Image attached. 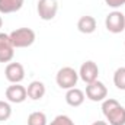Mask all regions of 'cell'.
Segmentation results:
<instances>
[{
    "label": "cell",
    "instance_id": "12",
    "mask_svg": "<svg viewBox=\"0 0 125 125\" xmlns=\"http://www.w3.org/2000/svg\"><path fill=\"white\" fill-rule=\"evenodd\" d=\"M96 26H97L96 25V19L93 16H90V15H84V16H82L77 21V29H79V32L86 33V35L93 33L96 31Z\"/></svg>",
    "mask_w": 125,
    "mask_h": 125
},
{
    "label": "cell",
    "instance_id": "18",
    "mask_svg": "<svg viewBox=\"0 0 125 125\" xmlns=\"http://www.w3.org/2000/svg\"><path fill=\"white\" fill-rule=\"evenodd\" d=\"M50 125H74V122H73V119H71L70 116H67V115H57V116L51 121Z\"/></svg>",
    "mask_w": 125,
    "mask_h": 125
},
{
    "label": "cell",
    "instance_id": "21",
    "mask_svg": "<svg viewBox=\"0 0 125 125\" xmlns=\"http://www.w3.org/2000/svg\"><path fill=\"white\" fill-rule=\"evenodd\" d=\"M1 26H3V19H1V16H0V29H1Z\"/></svg>",
    "mask_w": 125,
    "mask_h": 125
},
{
    "label": "cell",
    "instance_id": "8",
    "mask_svg": "<svg viewBox=\"0 0 125 125\" xmlns=\"http://www.w3.org/2000/svg\"><path fill=\"white\" fill-rule=\"evenodd\" d=\"M15 55V47L9 33L0 32V62H10Z\"/></svg>",
    "mask_w": 125,
    "mask_h": 125
},
{
    "label": "cell",
    "instance_id": "16",
    "mask_svg": "<svg viewBox=\"0 0 125 125\" xmlns=\"http://www.w3.org/2000/svg\"><path fill=\"white\" fill-rule=\"evenodd\" d=\"M114 84L116 89L125 90V67H119L114 73Z\"/></svg>",
    "mask_w": 125,
    "mask_h": 125
},
{
    "label": "cell",
    "instance_id": "20",
    "mask_svg": "<svg viewBox=\"0 0 125 125\" xmlns=\"http://www.w3.org/2000/svg\"><path fill=\"white\" fill-rule=\"evenodd\" d=\"M92 125H109V124H108L106 121H94Z\"/></svg>",
    "mask_w": 125,
    "mask_h": 125
},
{
    "label": "cell",
    "instance_id": "13",
    "mask_svg": "<svg viewBox=\"0 0 125 125\" xmlns=\"http://www.w3.org/2000/svg\"><path fill=\"white\" fill-rule=\"evenodd\" d=\"M26 93H28V97L32 99V100H39L44 97L45 94V84L39 80H33L29 83L28 89H26Z\"/></svg>",
    "mask_w": 125,
    "mask_h": 125
},
{
    "label": "cell",
    "instance_id": "17",
    "mask_svg": "<svg viewBox=\"0 0 125 125\" xmlns=\"http://www.w3.org/2000/svg\"><path fill=\"white\" fill-rule=\"evenodd\" d=\"M12 115V106L9 102L0 100V121H7Z\"/></svg>",
    "mask_w": 125,
    "mask_h": 125
},
{
    "label": "cell",
    "instance_id": "9",
    "mask_svg": "<svg viewBox=\"0 0 125 125\" xmlns=\"http://www.w3.org/2000/svg\"><path fill=\"white\" fill-rule=\"evenodd\" d=\"M4 77L7 82L13 83H21L25 79V68L21 62H9L4 68Z\"/></svg>",
    "mask_w": 125,
    "mask_h": 125
},
{
    "label": "cell",
    "instance_id": "1",
    "mask_svg": "<svg viewBox=\"0 0 125 125\" xmlns=\"http://www.w3.org/2000/svg\"><path fill=\"white\" fill-rule=\"evenodd\" d=\"M102 112L109 125H125V108L116 99H105L102 103Z\"/></svg>",
    "mask_w": 125,
    "mask_h": 125
},
{
    "label": "cell",
    "instance_id": "2",
    "mask_svg": "<svg viewBox=\"0 0 125 125\" xmlns=\"http://www.w3.org/2000/svg\"><path fill=\"white\" fill-rule=\"evenodd\" d=\"M15 48H28L36 39V33L31 28H18L9 33Z\"/></svg>",
    "mask_w": 125,
    "mask_h": 125
},
{
    "label": "cell",
    "instance_id": "5",
    "mask_svg": "<svg viewBox=\"0 0 125 125\" xmlns=\"http://www.w3.org/2000/svg\"><path fill=\"white\" fill-rule=\"evenodd\" d=\"M36 12L42 21H52L58 12V1L57 0H38Z\"/></svg>",
    "mask_w": 125,
    "mask_h": 125
},
{
    "label": "cell",
    "instance_id": "19",
    "mask_svg": "<svg viewBox=\"0 0 125 125\" xmlns=\"http://www.w3.org/2000/svg\"><path fill=\"white\" fill-rule=\"evenodd\" d=\"M106 6L112 7V9H118V7H122L125 6V0H105Z\"/></svg>",
    "mask_w": 125,
    "mask_h": 125
},
{
    "label": "cell",
    "instance_id": "15",
    "mask_svg": "<svg viewBox=\"0 0 125 125\" xmlns=\"http://www.w3.org/2000/svg\"><path fill=\"white\" fill-rule=\"evenodd\" d=\"M28 125H48L47 115L41 111H35L28 116Z\"/></svg>",
    "mask_w": 125,
    "mask_h": 125
},
{
    "label": "cell",
    "instance_id": "10",
    "mask_svg": "<svg viewBox=\"0 0 125 125\" xmlns=\"http://www.w3.org/2000/svg\"><path fill=\"white\" fill-rule=\"evenodd\" d=\"M28 97L26 87H23L21 83H13L6 89V99L10 103H22Z\"/></svg>",
    "mask_w": 125,
    "mask_h": 125
},
{
    "label": "cell",
    "instance_id": "11",
    "mask_svg": "<svg viewBox=\"0 0 125 125\" xmlns=\"http://www.w3.org/2000/svg\"><path fill=\"white\" fill-rule=\"evenodd\" d=\"M84 97H86V94H84L83 90H80V89H77V87H73V89H68V90H67V93H65V102H67L70 106L77 108V106L83 105Z\"/></svg>",
    "mask_w": 125,
    "mask_h": 125
},
{
    "label": "cell",
    "instance_id": "6",
    "mask_svg": "<svg viewBox=\"0 0 125 125\" xmlns=\"http://www.w3.org/2000/svg\"><path fill=\"white\" fill-rule=\"evenodd\" d=\"M108 96V89L105 83L94 80L86 86V97L92 102H103Z\"/></svg>",
    "mask_w": 125,
    "mask_h": 125
},
{
    "label": "cell",
    "instance_id": "4",
    "mask_svg": "<svg viewBox=\"0 0 125 125\" xmlns=\"http://www.w3.org/2000/svg\"><path fill=\"white\" fill-rule=\"evenodd\" d=\"M105 26L111 33H121L125 31V15L119 10H114L106 15Z\"/></svg>",
    "mask_w": 125,
    "mask_h": 125
},
{
    "label": "cell",
    "instance_id": "3",
    "mask_svg": "<svg viewBox=\"0 0 125 125\" xmlns=\"http://www.w3.org/2000/svg\"><path fill=\"white\" fill-rule=\"evenodd\" d=\"M55 82L58 84V87H61L64 90H68V89H73L76 87L77 82H79V73L73 68V67H62L57 71V76H55Z\"/></svg>",
    "mask_w": 125,
    "mask_h": 125
},
{
    "label": "cell",
    "instance_id": "14",
    "mask_svg": "<svg viewBox=\"0 0 125 125\" xmlns=\"http://www.w3.org/2000/svg\"><path fill=\"white\" fill-rule=\"evenodd\" d=\"M23 3L25 0H0V13L9 15L19 12L23 7Z\"/></svg>",
    "mask_w": 125,
    "mask_h": 125
},
{
    "label": "cell",
    "instance_id": "7",
    "mask_svg": "<svg viewBox=\"0 0 125 125\" xmlns=\"http://www.w3.org/2000/svg\"><path fill=\"white\" fill-rule=\"evenodd\" d=\"M99 77V67L97 64L92 60H87L80 65V70H79V79H82L86 84L92 83L94 80H97Z\"/></svg>",
    "mask_w": 125,
    "mask_h": 125
}]
</instances>
